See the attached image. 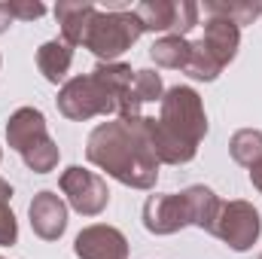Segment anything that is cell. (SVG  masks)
<instances>
[{"label": "cell", "mask_w": 262, "mask_h": 259, "mask_svg": "<svg viewBox=\"0 0 262 259\" xmlns=\"http://www.w3.org/2000/svg\"><path fill=\"white\" fill-rule=\"evenodd\" d=\"M107 25L110 28H101V34L92 37V46H95L98 55H116V52H122L131 40L137 37V31H140V21L128 18V15H113V18H107Z\"/></svg>", "instance_id": "obj_1"}, {"label": "cell", "mask_w": 262, "mask_h": 259, "mask_svg": "<svg viewBox=\"0 0 262 259\" xmlns=\"http://www.w3.org/2000/svg\"><path fill=\"white\" fill-rule=\"evenodd\" d=\"M31 217H34V226L46 238L61 235V229H64V207L58 204V198L52 192H43L37 204H31Z\"/></svg>", "instance_id": "obj_2"}]
</instances>
